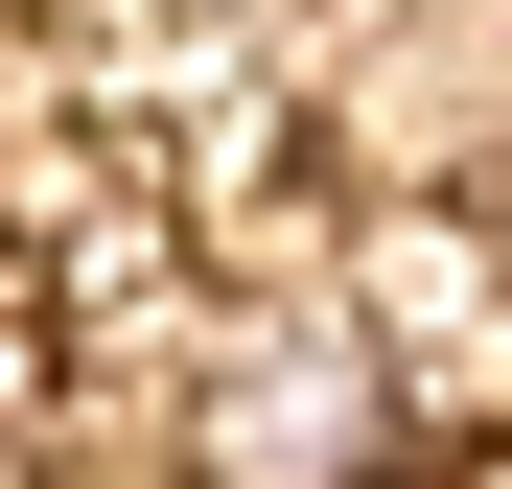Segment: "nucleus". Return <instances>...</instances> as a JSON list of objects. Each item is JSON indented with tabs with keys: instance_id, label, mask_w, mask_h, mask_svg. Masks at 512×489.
Returning a JSON list of instances; mask_svg holds the SVG:
<instances>
[]
</instances>
